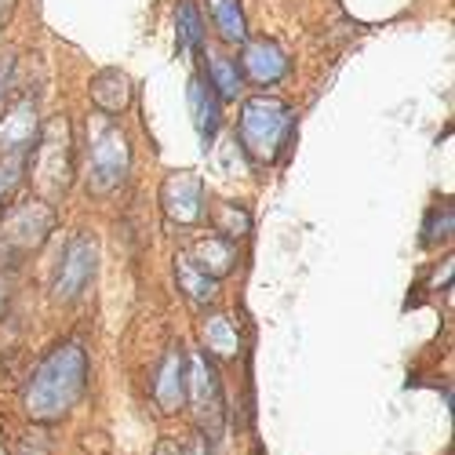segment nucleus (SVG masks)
I'll return each mask as SVG.
<instances>
[{"label": "nucleus", "instance_id": "nucleus-1", "mask_svg": "<svg viewBox=\"0 0 455 455\" xmlns=\"http://www.w3.org/2000/svg\"><path fill=\"white\" fill-rule=\"evenodd\" d=\"M88 387V354L81 343L55 347L22 390V411L33 423H59L73 411Z\"/></svg>", "mask_w": 455, "mask_h": 455}, {"label": "nucleus", "instance_id": "nucleus-2", "mask_svg": "<svg viewBox=\"0 0 455 455\" xmlns=\"http://www.w3.org/2000/svg\"><path fill=\"white\" fill-rule=\"evenodd\" d=\"M295 139V109L274 95H255L241 109L237 124V142L244 157L259 168L277 164Z\"/></svg>", "mask_w": 455, "mask_h": 455}, {"label": "nucleus", "instance_id": "nucleus-3", "mask_svg": "<svg viewBox=\"0 0 455 455\" xmlns=\"http://www.w3.org/2000/svg\"><path fill=\"white\" fill-rule=\"evenodd\" d=\"M73 135H69V121L55 117L36 132L33 142V182L41 186V194L48 201L62 197L69 182H73Z\"/></svg>", "mask_w": 455, "mask_h": 455}, {"label": "nucleus", "instance_id": "nucleus-4", "mask_svg": "<svg viewBox=\"0 0 455 455\" xmlns=\"http://www.w3.org/2000/svg\"><path fill=\"white\" fill-rule=\"evenodd\" d=\"M88 157H92V182H95V189H102V194L113 186H121L132 172V146H128L124 132L113 128L109 121H99L92 128Z\"/></svg>", "mask_w": 455, "mask_h": 455}, {"label": "nucleus", "instance_id": "nucleus-5", "mask_svg": "<svg viewBox=\"0 0 455 455\" xmlns=\"http://www.w3.org/2000/svg\"><path fill=\"white\" fill-rule=\"evenodd\" d=\"M55 230V208L48 201H22L0 222V244L15 251H33Z\"/></svg>", "mask_w": 455, "mask_h": 455}, {"label": "nucleus", "instance_id": "nucleus-6", "mask_svg": "<svg viewBox=\"0 0 455 455\" xmlns=\"http://www.w3.org/2000/svg\"><path fill=\"white\" fill-rule=\"evenodd\" d=\"M186 397L194 404L201 423H219L222 415V387H219V371L204 357V350H194L186 361Z\"/></svg>", "mask_w": 455, "mask_h": 455}, {"label": "nucleus", "instance_id": "nucleus-7", "mask_svg": "<svg viewBox=\"0 0 455 455\" xmlns=\"http://www.w3.org/2000/svg\"><path fill=\"white\" fill-rule=\"evenodd\" d=\"M164 215L179 226H194L204 219V182L197 172H172L161 186Z\"/></svg>", "mask_w": 455, "mask_h": 455}, {"label": "nucleus", "instance_id": "nucleus-8", "mask_svg": "<svg viewBox=\"0 0 455 455\" xmlns=\"http://www.w3.org/2000/svg\"><path fill=\"white\" fill-rule=\"evenodd\" d=\"M95 277V241L92 237H77V241H69L62 262H59V274H55V299L59 302H73V299H81L88 281Z\"/></svg>", "mask_w": 455, "mask_h": 455}, {"label": "nucleus", "instance_id": "nucleus-9", "mask_svg": "<svg viewBox=\"0 0 455 455\" xmlns=\"http://www.w3.org/2000/svg\"><path fill=\"white\" fill-rule=\"evenodd\" d=\"M241 73L251 81V84H262L270 88L277 84L284 73H288V55L277 41H267V36H248L244 41V55H241Z\"/></svg>", "mask_w": 455, "mask_h": 455}, {"label": "nucleus", "instance_id": "nucleus-10", "mask_svg": "<svg viewBox=\"0 0 455 455\" xmlns=\"http://www.w3.org/2000/svg\"><path fill=\"white\" fill-rule=\"evenodd\" d=\"M154 401L164 415H172L186 404V357H182L179 347H172L161 357V368H157V379H154Z\"/></svg>", "mask_w": 455, "mask_h": 455}, {"label": "nucleus", "instance_id": "nucleus-11", "mask_svg": "<svg viewBox=\"0 0 455 455\" xmlns=\"http://www.w3.org/2000/svg\"><path fill=\"white\" fill-rule=\"evenodd\" d=\"M36 132H41V117H36V102L33 99H22L15 102L4 117H0V146L8 154H22L36 142Z\"/></svg>", "mask_w": 455, "mask_h": 455}, {"label": "nucleus", "instance_id": "nucleus-12", "mask_svg": "<svg viewBox=\"0 0 455 455\" xmlns=\"http://www.w3.org/2000/svg\"><path fill=\"white\" fill-rule=\"evenodd\" d=\"M186 255H189V262H194L197 270H204L208 277L222 281L226 274H234V267H237V241L219 237V234H208V237H201V241L189 244Z\"/></svg>", "mask_w": 455, "mask_h": 455}, {"label": "nucleus", "instance_id": "nucleus-13", "mask_svg": "<svg viewBox=\"0 0 455 455\" xmlns=\"http://www.w3.org/2000/svg\"><path fill=\"white\" fill-rule=\"evenodd\" d=\"M186 99H189V117H194V128H197L201 142L208 146L215 139L219 124H222V102H219V95L212 92V84L201 77V73L197 77H189Z\"/></svg>", "mask_w": 455, "mask_h": 455}, {"label": "nucleus", "instance_id": "nucleus-14", "mask_svg": "<svg viewBox=\"0 0 455 455\" xmlns=\"http://www.w3.org/2000/svg\"><path fill=\"white\" fill-rule=\"evenodd\" d=\"M88 92H92V102L99 106V113H106V117H117V113H124L132 106V77L117 66L99 69Z\"/></svg>", "mask_w": 455, "mask_h": 455}, {"label": "nucleus", "instance_id": "nucleus-15", "mask_svg": "<svg viewBox=\"0 0 455 455\" xmlns=\"http://www.w3.org/2000/svg\"><path fill=\"white\" fill-rule=\"evenodd\" d=\"M175 277H179V291H186V299L194 302V307H208L219 291V281L208 277L204 270H197L186 251H179V259H175Z\"/></svg>", "mask_w": 455, "mask_h": 455}, {"label": "nucleus", "instance_id": "nucleus-16", "mask_svg": "<svg viewBox=\"0 0 455 455\" xmlns=\"http://www.w3.org/2000/svg\"><path fill=\"white\" fill-rule=\"evenodd\" d=\"M201 335H204L208 354H215V357H237V354H241V335H237L234 317H226V314L204 317Z\"/></svg>", "mask_w": 455, "mask_h": 455}, {"label": "nucleus", "instance_id": "nucleus-17", "mask_svg": "<svg viewBox=\"0 0 455 455\" xmlns=\"http://www.w3.org/2000/svg\"><path fill=\"white\" fill-rule=\"evenodd\" d=\"M208 84H212V92L219 95V102H234V99L244 92V73H241L237 59L215 55V59L208 62Z\"/></svg>", "mask_w": 455, "mask_h": 455}, {"label": "nucleus", "instance_id": "nucleus-18", "mask_svg": "<svg viewBox=\"0 0 455 455\" xmlns=\"http://www.w3.org/2000/svg\"><path fill=\"white\" fill-rule=\"evenodd\" d=\"M208 12L215 19V29L222 33L226 44H244L248 41V22L241 12V0H208Z\"/></svg>", "mask_w": 455, "mask_h": 455}, {"label": "nucleus", "instance_id": "nucleus-19", "mask_svg": "<svg viewBox=\"0 0 455 455\" xmlns=\"http://www.w3.org/2000/svg\"><path fill=\"white\" fill-rule=\"evenodd\" d=\"M175 29H179V48L182 52H194L204 55V22L194 0H179L175 8Z\"/></svg>", "mask_w": 455, "mask_h": 455}, {"label": "nucleus", "instance_id": "nucleus-20", "mask_svg": "<svg viewBox=\"0 0 455 455\" xmlns=\"http://www.w3.org/2000/svg\"><path fill=\"white\" fill-rule=\"evenodd\" d=\"M212 222H215V234L219 237H230V241H241L248 230H251V215L248 208L234 204V201H222L212 208Z\"/></svg>", "mask_w": 455, "mask_h": 455}, {"label": "nucleus", "instance_id": "nucleus-21", "mask_svg": "<svg viewBox=\"0 0 455 455\" xmlns=\"http://www.w3.org/2000/svg\"><path fill=\"white\" fill-rule=\"evenodd\" d=\"M455 234V208L451 204H437L427 212V222H423V244L434 248L441 241H448Z\"/></svg>", "mask_w": 455, "mask_h": 455}, {"label": "nucleus", "instance_id": "nucleus-22", "mask_svg": "<svg viewBox=\"0 0 455 455\" xmlns=\"http://www.w3.org/2000/svg\"><path fill=\"white\" fill-rule=\"evenodd\" d=\"M22 172H26V157L22 154H8L4 161H0V204L15 194V186L22 182Z\"/></svg>", "mask_w": 455, "mask_h": 455}, {"label": "nucleus", "instance_id": "nucleus-23", "mask_svg": "<svg viewBox=\"0 0 455 455\" xmlns=\"http://www.w3.org/2000/svg\"><path fill=\"white\" fill-rule=\"evenodd\" d=\"M12 69H15V59L0 55V95H4V92H8V84H12Z\"/></svg>", "mask_w": 455, "mask_h": 455}, {"label": "nucleus", "instance_id": "nucleus-24", "mask_svg": "<svg viewBox=\"0 0 455 455\" xmlns=\"http://www.w3.org/2000/svg\"><path fill=\"white\" fill-rule=\"evenodd\" d=\"M186 455H208V437L204 434H194V437H189Z\"/></svg>", "mask_w": 455, "mask_h": 455}, {"label": "nucleus", "instance_id": "nucleus-25", "mask_svg": "<svg viewBox=\"0 0 455 455\" xmlns=\"http://www.w3.org/2000/svg\"><path fill=\"white\" fill-rule=\"evenodd\" d=\"M15 12V0H0V26L8 22V15Z\"/></svg>", "mask_w": 455, "mask_h": 455}, {"label": "nucleus", "instance_id": "nucleus-26", "mask_svg": "<svg viewBox=\"0 0 455 455\" xmlns=\"http://www.w3.org/2000/svg\"><path fill=\"white\" fill-rule=\"evenodd\" d=\"M154 455H182V451H179V448H175V444H172V441H161V444H157V451H154Z\"/></svg>", "mask_w": 455, "mask_h": 455}]
</instances>
